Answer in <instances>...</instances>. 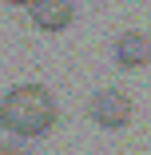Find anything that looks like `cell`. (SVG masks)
Segmentation results:
<instances>
[{"label":"cell","instance_id":"6da1fadb","mask_svg":"<svg viewBox=\"0 0 151 155\" xmlns=\"http://www.w3.org/2000/svg\"><path fill=\"white\" fill-rule=\"evenodd\" d=\"M0 123H4L8 135L20 139H32L44 135L52 123H56V100L52 91L40 84H16L4 91V104H0Z\"/></svg>","mask_w":151,"mask_h":155},{"label":"cell","instance_id":"7a4b0ae2","mask_svg":"<svg viewBox=\"0 0 151 155\" xmlns=\"http://www.w3.org/2000/svg\"><path fill=\"white\" fill-rule=\"evenodd\" d=\"M87 111H92V119L103 131H119L131 123V96L119 87H100L92 96V104H87Z\"/></svg>","mask_w":151,"mask_h":155},{"label":"cell","instance_id":"3957f363","mask_svg":"<svg viewBox=\"0 0 151 155\" xmlns=\"http://www.w3.org/2000/svg\"><path fill=\"white\" fill-rule=\"evenodd\" d=\"M147 60H151V36L147 32H123L115 40V64L119 68L131 72V68H143Z\"/></svg>","mask_w":151,"mask_h":155},{"label":"cell","instance_id":"277c9868","mask_svg":"<svg viewBox=\"0 0 151 155\" xmlns=\"http://www.w3.org/2000/svg\"><path fill=\"white\" fill-rule=\"evenodd\" d=\"M72 16H76L72 0H36L32 4V20H36V28H44V32H64L72 24Z\"/></svg>","mask_w":151,"mask_h":155},{"label":"cell","instance_id":"5b68a950","mask_svg":"<svg viewBox=\"0 0 151 155\" xmlns=\"http://www.w3.org/2000/svg\"><path fill=\"white\" fill-rule=\"evenodd\" d=\"M0 155H32V151H28L24 143H16V139H8V143H4V151H0Z\"/></svg>","mask_w":151,"mask_h":155},{"label":"cell","instance_id":"8992f818","mask_svg":"<svg viewBox=\"0 0 151 155\" xmlns=\"http://www.w3.org/2000/svg\"><path fill=\"white\" fill-rule=\"evenodd\" d=\"M8 4H36V0H8Z\"/></svg>","mask_w":151,"mask_h":155}]
</instances>
